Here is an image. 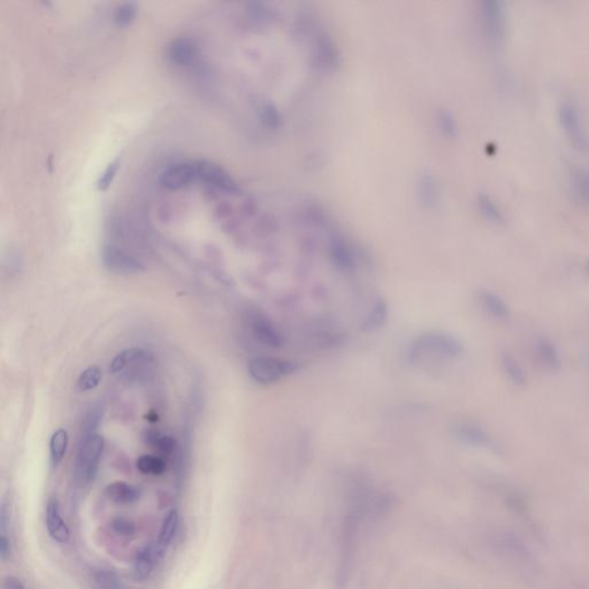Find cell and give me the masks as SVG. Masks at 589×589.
Segmentation results:
<instances>
[{
    "label": "cell",
    "mask_w": 589,
    "mask_h": 589,
    "mask_svg": "<svg viewBox=\"0 0 589 589\" xmlns=\"http://www.w3.org/2000/svg\"><path fill=\"white\" fill-rule=\"evenodd\" d=\"M464 345L461 339L440 332H429L414 339L409 350V359L412 363L421 362L424 358L453 359L461 356Z\"/></svg>",
    "instance_id": "1"
},
{
    "label": "cell",
    "mask_w": 589,
    "mask_h": 589,
    "mask_svg": "<svg viewBox=\"0 0 589 589\" xmlns=\"http://www.w3.org/2000/svg\"><path fill=\"white\" fill-rule=\"evenodd\" d=\"M104 450V440L97 433H82L78 444V456L75 461V479L80 485H89L95 479L101 455Z\"/></svg>",
    "instance_id": "2"
},
{
    "label": "cell",
    "mask_w": 589,
    "mask_h": 589,
    "mask_svg": "<svg viewBox=\"0 0 589 589\" xmlns=\"http://www.w3.org/2000/svg\"><path fill=\"white\" fill-rule=\"evenodd\" d=\"M297 369V365L292 362L275 357L253 358L247 367L252 380L260 384H275L285 377L294 374Z\"/></svg>",
    "instance_id": "3"
},
{
    "label": "cell",
    "mask_w": 589,
    "mask_h": 589,
    "mask_svg": "<svg viewBox=\"0 0 589 589\" xmlns=\"http://www.w3.org/2000/svg\"><path fill=\"white\" fill-rule=\"evenodd\" d=\"M558 119L568 142L579 151L588 149L589 140L580 111L573 101H564L558 108Z\"/></svg>",
    "instance_id": "4"
},
{
    "label": "cell",
    "mask_w": 589,
    "mask_h": 589,
    "mask_svg": "<svg viewBox=\"0 0 589 589\" xmlns=\"http://www.w3.org/2000/svg\"><path fill=\"white\" fill-rule=\"evenodd\" d=\"M480 18L486 36L493 44L503 42L506 36V9L498 0H485L480 6Z\"/></svg>",
    "instance_id": "5"
},
{
    "label": "cell",
    "mask_w": 589,
    "mask_h": 589,
    "mask_svg": "<svg viewBox=\"0 0 589 589\" xmlns=\"http://www.w3.org/2000/svg\"><path fill=\"white\" fill-rule=\"evenodd\" d=\"M101 260L108 271L118 275H134L144 271V265L138 259L114 245L103 247Z\"/></svg>",
    "instance_id": "6"
},
{
    "label": "cell",
    "mask_w": 589,
    "mask_h": 589,
    "mask_svg": "<svg viewBox=\"0 0 589 589\" xmlns=\"http://www.w3.org/2000/svg\"><path fill=\"white\" fill-rule=\"evenodd\" d=\"M197 179L202 180L208 185L227 191L230 194H237L240 191L237 183L232 176L223 170L222 167L210 163V161H198L196 163Z\"/></svg>",
    "instance_id": "7"
},
{
    "label": "cell",
    "mask_w": 589,
    "mask_h": 589,
    "mask_svg": "<svg viewBox=\"0 0 589 589\" xmlns=\"http://www.w3.org/2000/svg\"><path fill=\"white\" fill-rule=\"evenodd\" d=\"M197 179L196 163L172 165L161 173L160 185L168 190H180Z\"/></svg>",
    "instance_id": "8"
},
{
    "label": "cell",
    "mask_w": 589,
    "mask_h": 589,
    "mask_svg": "<svg viewBox=\"0 0 589 589\" xmlns=\"http://www.w3.org/2000/svg\"><path fill=\"white\" fill-rule=\"evenodd\" d=\"M250 327L253 337L270 348H280L283 339L280 332L274 326L273 322L260 312H252L250 314Z\"/></svg>",
    "instance_id": "9"
},
{
    "label": "cell",
    "mask_w": 589,
    "mask_h": 589,
    "mask_svg": "<svg viewBox=\"0 0 589 589\" xmlns=\"http://www.w3.org/2000/svg\"><path fill=\"white\" fill-rule=\"evenodd\" d=\"M453 434L459 442L466 444V446L496 449L494 440L491 438V435L476 424H457V425L454 426Z\"/></svg>",
    "instance_id": "10"
},
{
    "label": "cell",
    "mask_w": 589,
    "mask_h": 589,
    "mask_svg": "<svg viewBox=\"0 0 589 589\" xmlns=\"http://www.w3.org/2000/svg\"><path fill=\"white\" fill-rule=\"evenodd\" d=\"M312 58L313 63L324 71L335 68L339 63L337 48L326 34L317 37L316 42L313 44Z\"/></svg>",
    "instance_id": "11"
},
{
    "label": "cell",
    "mask_w": 589,
    "mask_h": 589,
    "mask_svg": "<svg viewBox=\"0 0 589 589\" xmlns=\"http://www.w3.org/2000/svg\"><path fill=\"white\" fill-rule=\"evenodd\" d=\"M495 545L498 547L502 553L506 557L511 558L513 562L521 563V564H526L530 565L533 563V557L531 555V551L527 549L526 546L518 539L517 536L509 533H502L497 536L496 543Z\"/></svg>",
    "instance_id": "12"
},
{
    "label": "cell",
    "mask_w": 589,
    "mask_h": 589,
    "mask_svg": "<svg viewBox=\"0 0 589 589\" xmlns=\"http://www.w3.org/2000/svg\"><path fill=\"white\" fill-rule=\"evenodd\" d=\"M536 358L551 372H557L562 367V358L555 343L545 335L536 337L533 344Z\"/></svg>",
    "instance_id": "13"
},
{
    "label": "cell",
    "mask_w": 589,
    "mask_h": 589,
    "mask_svg": "<svg viewBox=\"0 0 589 589\" xmlns=\"http://www.w3.org/2000/svg\"><path fill=\"white\" fill-rule=\"evenodd\" d=\"M46 527L51 538L60 543L68 542L71 538L68 526L63 519L59 503L56 498H51L46 506Z\"/></svg>",
    "instance_id": "14"
},
{
    "label": "cell",
    "mask_w": 589,
    "mask_h": 589,
    "mask_svg": "<svg viewBox=\"0 0 589 589\" xmlns=\"http://www.w3.org/2000/svg\"><path fill=\"white\" fill-rule=\"evenodd\" d=\"M418 200L427 208L438 205L441 200V188L439 181L431 173H421L417 180Z\"/></svg>",
    "instance_id": "15"
},
{
    "label": "cell",
    "mask_w": 589,
    "mask_h": 589,
    "mask_svg": "<svg viewBox=\"0 0 589 589\" xmlns=\"http://www.w3.org/2000/svg\"><path fill=\"white\" fill-rule=\"evenodd\" d=\"M479 301L486 312L498 322H506L511 319V309L500 294L491 290H481Z\"/></svg>",
    "instance_id": "16"
},
{
    "label": "cell",
    "mask_w": 589,
    "mask_h": 589,
    "mask_svg": "<svg viewBox=\"0 0 589 589\" xmlns=\"http://www.w3.org/2000/svg\"><path fill=\"white\" fill-rule=\"evenodd\" d=\"M329 257L334 265L342 271H350L354 266V256L352 249L339 236H333L328 243Z\"/></svg>",
    "instance_id": "17"
},
{
    "label": "cell",
    "mask_w": 589,
    "mask_h": 589,
    "mask_svg": "<svg viewBox=\"0 0 589 589\" xmlns=\"http://www.w3.org/2000/svg\"><path fill=\"white\" fill-rule=\"evenodd\" d=\"M167 54L176 66L190 65L196 58L197 46L189 39H176L168 45Z\"/></svg>",
    "instance_id": "18"
},
{
    "label": "cell",
    "mask_w": 589,
    "mask_h": 589,
    "mask_svg": "<svg viewBox=\"0 0 589 589\" xmlns=\"http://www.w3.org/2000/svg\"><path fill=\"white\" fill-rule=\"evenodd\" d=\"M389 309L384 298H379L369 309V314L363 324V331L367 334L377 333L387 324Z\"/></svg>",
    "instance_id": "19"
},
{
    "label": "cell",
    "mask_w": 589,
    "mask_h": 589,
    "mask_svg": "<svg viewBox=\"0 0 589 589\" xmlns=\"http://www.w3.org/2000/svg\"><path fill=\"white\" fill-rule=\"evenodd\" d=\"M501 367L503 372L517 387H525L527 384V375L517 358L509 352H502L501 354Z\"/></svg>",
    "instance_id": "20"
},
{
    "label": "cell",
    "mask_w": 589,
    "mask_h": 589,
    "mask_svg": "<svg viewBox=\"0 0 589 589\" xmlns=\"http://www.w3.org/2000/svg\"><path fill=\"white\" fill-rule=\"evenodd\" d=\"M106 495L116 503L128 504L138 500L140 491L123 481H116L108 486Z\"/></svg>",
    "instance_id": "21"
},
{
    "label": "cell",
    "mask_w": 589,
    "mask_h": 589,
    "mask_svg": "<svg viewBox=\"0 0 589 589\" xmlns=\"http://www.w3.org/2000/svg\"><path fill=\"white\" fill-rule=\"evenodd\" d=\"M476 205L480 215L485 217L486 220L493 223L504 222L503 212L489 195L485 193L476 195Z\"/></svg>",
    "instance_id": "22"
},
{
    "label": "cell",
    "mask_w": 589,
    "mask_h": 589,
    "mask_svg": "<svg viewBox=\"0 0 589 589\" xmlns=\"http://www.w3.org/2000/svg\"><path fill=\"white\" fill-rule=\"evenodd\" d=\"M155 551L151 546L145 547L137 553L134 563L135 577L140 580H146L151 575L155 566Z\"/></svg>",
    "instance_id": "23"
},
{
    "label": "cell",
    "mask_w": 589,
    "mask_h": 589,
    "mask_svg": "<svg viewBox=\"0 0 589 589\" xmlns=\"http://www.w3.org/2000/svg\"><path fill=\"white\" fill-rule=\"evenodd\" d=\"M146 357V352L143 349L140 348H130L126 349L123 352L116 354V357L112 360L110 365L111 373L121 372L123 369L130 365V364L136 363L138 360H142Z\"/></svg>",
    "instance_id": "24"
},
{
    "label": "cell",
    "mask_w": 589,
    "mask_h": 589,
    "mask_svg": "<svg viewBox=\"0 0 589 589\" xmlns=\"http://www.w3.org/2000/svg\"><path fill=\"white\" fill-rule=\"evenodd\" d=\"M68 446V434L65 429L54 431L50 440L51 461L53 466H58L65 457L66 450Z\"/></svg>",
    "instance_id": "25"
},
{
    "label": "cell",
    "mask_w": 589,
    "mask_h": 589,
    "mask_svg": "<svg viewBox=\"0 0 589 589\" xmlns=\"http://www.w3.org/2000/svg\"><path fill=\"white\" fill-rule=\"evenodd\" d=\"M178 526H179V513H178L176 510H172V511L167 513L164 521H163L160 534H159V548L164 549V548L170 545V542L174 539V536H175Z\"/></svg>",
    "instance_id": "26"
},
{
    "label": "cell",
    "mask_w": 589,
    "mask_h": 589,
    "mask_svg": "<svg viewBox=\"0 0 589 589\" xmlns=\"http://www.w3.org/2000/svg\"><path fill=\"white\" fill-rule=\"evenodd\" d=\"M258 114L260 121L268 128L277 129L280 127L282 118L277 106L271 101H264L259 105Z\"/></svg>",
    "instance_id": "27"
},
{
    "label": "cell",
    "mask_w": 589,
    "mask_h": 589,
    "mask_svg": "<svg viewBox=\"0 0 589 589\" xmlns=\"http://www.w3.org/2000/svg\"><path fill=\"white\" fill-rule=\"evenodd\" d=\"M137 468L144 474L160 476L166 470V464L159 457L152 455H143L137 459Z\"/></svg>",
    "instance_id": "28"
},
{
    "label": "cell",
    "mask_w": 589,
    "mask_h": 589,
    "mask_svg": "<svg viewBox=\"0 0 589 589\" xmlns=\"http://www.w3.org/2000/svg\"><path fill=\"white\" fill-rule=\"evenodd\" d=\"M438 125L441 133L448 138H455L459 135V125L454 116L449 110L439 111Z\"/></svg>",
    "instance_id": "29"
},
{
    "label": "cell",
    "mask_w": 589,
    "mask_h": 589,
    "mask_svg": "<svg viewBox=\"0 0 589 589\" xmlns=\"http://www.w3.org/2000/svg\"><path fill=\"white\" fill-rule=\"evenodd\" d=\"M101 369L98 367H90L81 373L78 380V386L81 390L95 389L101 380Z\"/></svg>",
    "instance_id": "30"
},
{
    "label": "cell",
    "mask_w": 589,
    "mask_h": 589,
    "mask_svg": "<svg viewBox=\"0 0 589 589\" xmlns=\"http://www.w3.org/2000/svg\"><path fill=\"white\" fill-rule=\"evenodd\" d=\"M137 14V6L135 3H123L116 7L114 11L113 20L120 27L129 26L134 21Z\"/></svg>",
    "instance_id": "31"
},
{
    "label": "cell",
    "mask_w": 589,
    "mask_h": 589,
    "mask_svg": "<svg viewBox=\"0 0 589 589\" xmlns=\"http://www.w3.org/2000/svg\"><path fill=\"white\" fill-rule=\"evenodd\" d=\"M95 583L98 589H123L120 578L110 570H99L96 572Z\"/></svg>",
    "instance_id": "32"
},
{
    "label": "cell",
    "mask_w": 589,
    "mask_h": 589,
    "mask_svg": "<svg viewBox=\"0 0 589 589\" xmlns=\"http://www.w3.org/2000/svg\"><path fill=\"white\" fill-rule=\"evenodd\" d=\"M247 15L250 16L252 21L258 22V24H265V22L271 21L272 18H273L272 9L262 3L249 4L247 5Z\"/></svg>",
    "instance_id": "33"
},
{
    "label": "cell",
    "mask_w": 589,
    "mask_h": 589,
    "mask_svg": "<svg viewBox=\"0 0 589 589\" xmlns=\"http://www.w3.org/2000/svg\"><path fill=\"white\" fill-rule=\"evenodd\" d=\"M119 170V161L114 160L106 167V170L103 172L98 181H97V189L99 191L108 190V187L112 185L114 178H116V172Z\"/></svg>",
    "instance_id": "34"
},
{
    "label": "cell",
    "mask_w": 589,
    "mask_h": 589,
    "mask_svg": "<svg viewBox=\"0 0 589 589\" xmlns=\"http://www.w3.org/2000/svg\"><path fill=\"white\" fill-rule=\"evenodd\" d=\"M151 444L157 446L163 453H172L174 448H175V442L170 436H155L153 442Z\"/></svg>",
    "instance_id": "35"
},
{
    "label": "cell",
    "mask_w": 589,
    "mask_h": 589,
    "mask_svg": "<svg viewBox=\"0 0 589 589\" xmlns=\"http://www.w3.org/2000/svg\"><path fill=\"white\" fill-rule=\"evenodd\" d=\"M113 527L116 533L123 534V536H131V534L135 532L134 525L129 523L128 521H126L123 518L116 519L113 523Z\"/></svg>",
    "instance_id": "36"
},
{
    "label": "cell",
    "mask_w": 589,
    "mask_h": 589,
    "mask_svg": "<svg viewBox=\"0 0 589 589\" xmlns=\"http://www.w3.org/2000/svg\"><path fill=\"white\" fill-rule=\"evenodd\" d=\"M4 589H26L22 581L19 580L18 578L7 577L4 580Z\"/></svg>",
    "instance_id": "37"
},
{
    "label": "cell",
    "mask_w": 589,
    "mask_h": 589,
    "mask_svg": "<svg viewBox=\"0 0 589 589\" xmlns=\"http://www.w3.org/2000/svg\"><path fill=\"white\" fill-rule=\"evenodd\" d=\"M586 268H587V271H588V273H589V259H588V260H587V262H586Z\"/></svg>",
    "instance_id": "38"
}]
</instances>
